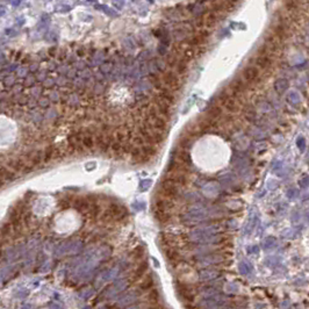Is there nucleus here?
I'll return each mask as SVG.
<instances>
[{
  "label": "nucleus",
  "instance_id": "obj_1",
  "mask_svg": "<svg viewBox=\"0 0 309 309\" xmlns=\"http://www.w3.org/2000/svg\"><path fill=\"white\" fill-rule=\"evenodd\" d=\"M259 72L256 66H247L245 70L242 73V79L243 83H252L257 79Z\"/></svg>",
  "mask_w": 309,
  "mask_h": 309
},
{
  "label": "nucleus",
  "instance_id": "obj_2",
  "mask_svg": "<svg viewBox=\"0 0 309 309\" xmlns=\"http://www.w3.org/2000/svg\"><path fill=\"white\" fill-rule=\"evenodd\" d=\"M164 81H165V84H168V86L172 88H178V86H179V79H178V77L176 74L172 73V72H165Z\"/></svg>",
  "mask_w": 309,
  "mask_h": 309
},
{
  "label": "nucleus",
  "instance_id": "obj_3",
  "mask_svg": "<svg viewBox=\"0 0 309 309\" xmlns=\"http://www.w3.org/2000/svg\"><path fill=\"white\" fill-rule=\"evenodd\" d=\"M256 63L259 68H262V69H266V68H268V66L271 65V58H270V57H267L266 55H260V56H258Z\"/></svg>",
  "mask_w": 309,
  "mask_h": 309
},
{
  "label": "nucleus",
  "instance_id": "obj_4",
  "mask_svg": "<svg viewBox=\"0 0 309 309\" xmlns=\"http://www.w3.org/2000/svg\"><path fill=\"white\" fill-rule=\"evenodd\" d=\"M208 114L213 115V117H216V116H219L221 114V108L217 106H212L209 108V111H208Z\"/></svg>",
  "mask_w": 309,
  "mask_h": 309
},
{
  "label": "nucleus",
  "instance_id": "obj_5",
  "mask_svg": "<svg viewBox=\"0 0 309 309\" xmlns=\"http://www.w3.org/2000/svg\"><path fill=\"white\" fill-rule=\"evenodd\" d=\"M83 143H84L85 147L91 148V147L93 145V140H92V137H85V138L83 140Z\"/></svg>",
  "mask_w": 309,
  "mask_h": 309
}]
</instances>
